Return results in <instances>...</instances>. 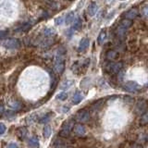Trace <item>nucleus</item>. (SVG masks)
<instances>
[{"instance_id": "obj_7", "label": "nucleus", "mask_w": 148, "mask_h": 148, "mask_svg": "<svg viewBox=\"0 0 148 148\" xmlns=\"http://www.w3.org/2000/svg\"><path fill=\"white\" fill-rule=\"evenodd\" d=\"M97 9H98V8H97L96 3L92 2V3L90 4L89 8H88V13H89V15H90V16H94L95 14L96 13Z\"/></svg>"}, {"instance_id": "obj_1", "label": "nucleus", "mask_w": 148, "mask_h": 148, "mask_svg": "<svg viewBox=\"0 0 148 148\" xmlns=\"http://www.w3.org/2000/svg\"><path fill=\"white\" fill-rule=\"evenodd\" d=\"M147 108H148V102L143 99L139 100L135 106V112L136 114L141 115L143 113H145V111H147Z\"/></svg>"}, {"instance_id": "obj_13", "label": "nucleus", "mask_w": 148, "mask_h": 148, "mask_svg": "<svg viewBox=\"0 0 148 148\" xmlns=\"http://www.w3.org/2000/svg\"><path fill=\"white\" fill-rule=\"evenodd\" d=\"M105 38H106V32H105V31H102V32H100L99 36H98V44L101 45L102 43H103L104 40H105Z\"/></svg>"}, {"instance_id": "obj_19", "label": "nucleus", "mask_w": 148, "mask_h": 148, "mask_svg": "<svg viewBox=\"0 0 148 148\" xmlns=\"http://www.w3.org/2000/svg\"><path fill=\"white\" fill-rule=\"evenodd\" d=\"M58 98L59 99H66L67 98V94H64V92H63V94H60V95H58Z\"/></svg>"}, {"instance_id": "obj_10", "label": "nucleus", "mask_w": 148, "mask_h": 148, "mask_svg": "<svg viewBox=\"0 0 148 148\" xmlns=\"http://www.w3.org/2000/svg\"><path fill=\"white\" fill-rule=\"evenodd\" d=\"M88 45H89V40L88 39H83L82 42H81V45L80 46H79V51H83V50H85L87 47H88Z\"/></svg>"}, {"instance_id": "obj_18", "label": "nucleus", "mask_w": 148, "mask_h": 148, "mask_svg": "<svg viewBox=\"0 0 148 148\" xmlns=\"http://www.w3.org/2000/svg\"><path fill=\"white\" fill-rule=\"evenodd\" d=\"M72 18H73V12L69 13V15L67 16V20H66L67 23H69V22H71V21H72Z\"/></svg>"}, {"instance_id": "obj_14", "label": "nucleus", "mask_w": 148, "mask_h": 148, "mask_svg": "<svg viewBox=\"0 0 148 148\" xmlns=\"http://www.w3.org/2000/svg\"><path fill=\"white\" fill-rule=\"evenodd\" d=\"M82 99V95L80 94V92H76L75 95L73 97V102L74 103H79Z\"/></svg>"}, {"instance_id": "obj_6", "label": "nucleus", "mask_w": 148, "mask_h": 148, "mask_svg": "<svg viewBox=\"0 0 148 148\" xmlns=\"http://www.w3.org/2000/svg\"><path fill=\"white\" fill-rule=\"evenodd\" d=\"M137 15H138V9L137 8H132L125 13V18H130V20H133V18H135L137 17Z\"/></svg>"}, {"instance_id": "obj_16", "label": "nucleus", "mask_w": 148, "mask_h": 148, "mask_svg": "<svg viewBox=\"0 0 148 148\" xmlns=\"http://www.w3.org/2000/svg\"><path fill=\"white\" fill-rule=\"evenodd\" d=\"M142 13H143V16L148 18V6H145V7H143V9H142Z\"/></svg>"}, {"instance_id": "obj_9", "label": "nucleus", "mask_w": 148, "mask_h": 148, "mask_svg": "<svg viewBox=\"0 0 148 148\" xmlns=\"http://www.w3.org/2000/svg\"><path fill=\"white\" fill-rule=\"evenodd\" d=\"M74 132H75V133L79 134V135H83L85 133V130L84 127L82 126V125H76L75 128H74Z\"/></svg>"}, {"instance_id": "obj_8", "label": "nucleus", "mask_w": 148, "mask_h": 148, "mask_svg": "<svg viewBox=\"0 0 148 148\" xmlns=\"http://www.w3.org/2000/svg\"><path fill=\"white\" fill-rule=\"evenodd\" d=\"M120 25L123 26L124 28H126V29H128V28H130L132 25V20H130V18H125L121 21H120Z\"/></svg>"}, {"instance_id": "obj_3", "label": "nucleus", "mask_w": 148, "mask_h": 148, "mask_svg": "<svg viewBox=\"0 0 148 148\" xmlns=\"http://www.w3.org/2000/svg\"><path fill=\"white\" fill-rule=\"evenodd\" d=\"M123 67V64L121 62H117V63H110L108 66V69L110 73H119Z\"/></svg>"}, {"instance_id": "obj_17", "label": "nucleus", "mask_w": 148, "mask_h": 148, "mask_svg": "<svg viewBox=\"0 0 148 148\" xmlns=\"http://www.w3.org/2000/svg\"><path fill=\"white\" fill-rule=\"evenodd\" d=\"M74 29H77L79 30L80 28L82 27V21L81 20H77V21L75 22V24H74Z\"/></svg>"}, {"instance_id": "obj_4", "label": "nucleus", "mask_w": 148, "mask_h": 148, "mask_svg": "<svg viewBox=\"0 0 148 148\" xmlns=\"http://www.w3.org/2000/svg\"><path fill=\"white\" fill-rule=\"evenodd\" d=\"M90 119V114L86 110H81L79 111L76 115V119L80 122H86Z\"/></svg>"}, {"instance_id": "obj_20", "label": "nucleus", "mask_w": 148, "mask_h": 148, "mask_svg": "<svg viewBox=\"0 0 148 148\" xmlns=\"http://www.w3.org/2000/svg\"><path fill=\"white\" fill-rule=\"evenodd\" d=\"M5 131H6V127L4 125L0 124V134H2V132H4Z\"/></svg>"}, {"instance_id": "obj_2", "label": "nucleus", "mask_w": 148, "mask_h": 148, "mask_svg": "<svg viewBox=\"0 0 148 148\" xmlns=\"http://www.w3.org/2000/svg\"><path fill=\"white\" fill-rule=\"evenodd\" d=\"M123 88L125 91H127L129 92H137L141 89V86L136 82H128L125 83Z\"/></svg>"}, {"instance_id": "obj_11", "label": "nucleus", "mask_w": 148, "mask_h": 148, "mask_svg": "<svg viewBox=\"0 0 148 148\" xmlns=\"http://www.w3.org/2000/svg\"><path fill=\"white\" fill-rule=\"evenodd\" d=\"M117 56H118V53L116 52V51L110 50L108 52V54H106V58L109 59V60H112V59H115L116 58H117Z\"/></svg>"}, {"instance_id": "obj_5", "label": "nucleus", "mask_w": 148, "mask_h": 148, "mask_svg": "<svg viewBox=\"0 0 148 148\" xmlns=\"http://www.w3.org/2000/svg\"><path fill=\"white\" fill-rule=\"evenodd\" d=\"M126 34H127V29L119 24V26L117 28V30H116V34H117V37L122 40L124 37L126 36Z\"/></svg>"}, {"instance_id": "obj_12", "label": "nucleus", "mask_w": 148, "mask_h": 148, "mask_svg": "<svg viewBox=\"0 0 148 148\" xmlns=\"http://www.w3.org/2000/svg\"><path fill=\"white\" fill-rule=\"evenodd\" d=\"M141 124L142 125L148 124V111H145V113H143V116L141 118Z\"/></svg>"}, {"instance_id": "obj_15", "label": "nucleus", "mask_w": 148, "mask_h": 148, "mask_svg": "<svg viewBox=\"0 0 148 148\" xmlns=\"http://www.w3.org/2000/svg\"><path fill=\"white\" fill-rule=\"evenodd\" d=\"M45 137H49L50 136V134H51V129H50V127L49 126H46L45 128Z\"/></svg>"}]
</instances>
